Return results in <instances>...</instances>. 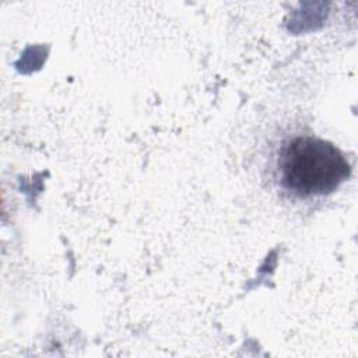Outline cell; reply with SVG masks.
<instances>
[{
	"instance_id": "6da1fadb",
	"label": "cell",
	"mask_w": 358,
	"mask_h": 358,
	"mask_svg": "<svg viewBox=\"0 0 358 358\" xmlns=\"http://www.w3.org/2000/svg\"><path fill=\"white\" fill-rule=\"evenodd\" d=\"M284 187L298 196H322L336 190L350 175V164L331 143L312 136L292 138L280 157Z\"/></svg>"
}]
</instances>
